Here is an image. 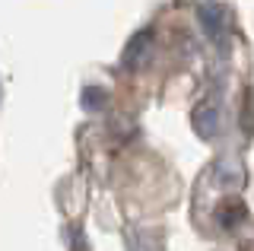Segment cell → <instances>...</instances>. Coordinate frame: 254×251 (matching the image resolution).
I'll return each instance as SVG.
<instances>
[{"instance_id":"7a4b0ae2","label":"cell","mask_w":254,"mask_h":251,"mask_svg":"<svg viewBox=\"0 0 254 251\" xmlns=\"http://www.w3.org/2000/svg\"><path fill=\"white\" fill-rule=\"evenodd\" d=\"M83 105L86 108H102V105H105V92H102V89H86L83 92Z\"/></svg>"},{"instance_id":"6da1fadb","label":"cell","mask_w":254,"mask_h":251,"mask_svg":"<svg viewBox=\"0 0 254 251\" xmlns=\"http://www.w3.org/2000/svg\"><path fill=\"white\" fill-rule=\"evenodd\" d=\"M146 42H149V32H140V35L130 42V48H127V54H124V64H127V67H137V64H140V54L146 51V48H143Z\"/></svg>"}]
</instances>
